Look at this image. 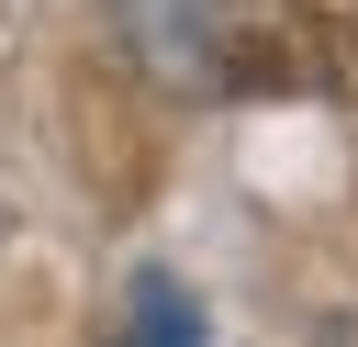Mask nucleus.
Segmentation results:
<instances>
[{
  "instance_id": "nucleus-2",
  "label": "nucleus",
  "mask_w": 358,
  "mask_h": 347,
  "mask_svg": "<svg viewBox=\"0 0 358 347\" xmlns=\"http://www.w3.org/2000/svg\"><path fill=\"white\" fill-rule=\"evenodd\" d=\"M123 347H201L190 291H179V280H134V325H123Z\"/></svg>"
},
{
  "instance_id": "nucleus-1",
  "label": "nucleus",
  "mask_w": 358,
  "mask_h": 347,
  "mask_svg": "<svg viewBox=\"0 0 358 347\" xmlns=\"http://www.w3.org/2000/svg\"><path fill=\"white\" fill-rule=\"evenodd\" d=\"M213 45L257 90L358 101V0H213Z\"/></svg>"
}]
</instances>
